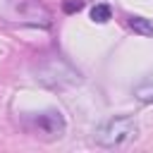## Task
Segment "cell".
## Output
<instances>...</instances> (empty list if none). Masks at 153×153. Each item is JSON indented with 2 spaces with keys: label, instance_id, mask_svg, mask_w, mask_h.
<instances>
[{
  "label": "cell",
  "instance_id": "5b68a950",
  "mask_svg": "<svg viewBox=\"0 0 153 153\" xmlns=\"http://www.w3.org/2000/svg\"><path fill=\"white\" fill-rule=\"evenodd\" d=\"M91 19H93L96 24H105V22H110V19H112V7H110L108 2H98V5H93V7H91Z\"/></svg>",
  "mask_w": 153,
  "mask_h": 153
},
{
  "label": "cell",
  "instance_id": "8992f818",
  "mask_svg": "<svg viewBox=\"0 0 153 153\" xmlns=\"http://www.w3.org/2000/svg\"><path fill=\"white\" fill-rule=\"evenodd\" d=\"M134 96H136L141 103H153V79L139 84V86L134 88Z\"/></svg>",
  "mask_w": 153,
  "mask_h": 153
},
{
  "label": "cell",
  "instance_id": "7a4b0ae2",
  "mask_svg": "<svg viewBox=\"0 0 153 153\" xmlns=\"http://www.w3.org/2000/svg\"><path fill=\"white\" fill-rule=\"evenodd\" d=\"M24 129L36 136V139H43V141H55V139H62L65 136V129H67V122H65V115L55 108L50 110H43V112H31L24 117Z\"/></svg>",
  "mask_w": 153,
  "mask_h": 153
},
{
  "label": "cell",
  "instance_id": "6da1fadb",
  "mask_svg": "<svg viewBox=\"0 0 153 153\" xmlns=\"http://www.w3.org/2000/svg\"><path fill=\"white\" fill-rule=\"evenodd\" d=\"M139 134V124L134 117H127V115H120V117H112L108 122H103L93 139L98 146L103 148H120V146H127L129 141H134Z\"/></svg>",
  "mask_w": 153,
  "mask_h": 153
},
{
  "label": "cell",
  "instance_id": "277c9868",
  "mask_svg": "<svg viewBox=\"0 0 153 153\" xmlns=\"http://www.w3.org/2000/svg\"><path fill=\"white\" fill-rule=\"evenodd\" d=\"M127 24H129V29H131L134 33H141V36H153V24H151L148 19H143V17L131 14V17H127Z\"/></svg>",
  "mask_w": 153,
  "mask_h": 153
},
{
  "label": "cell",
  "instance_id": "3957f363",
  "mask_svg": "<svg viewBox=\"0 0 153 153\" xmlns=\"http://www.w3.org/2000/svg\"><path fill=\"white\" fill-rule=\"evenodd\" d=\"M10 7H12L14 14L22 17V22H26V24L50 26V12H48L38 0H10Z\"/></svg>",
  "mask_w": 153,
  "mask_h": 153
},
{
  "label": "cell",
  "instance_id": "52a82bcc",
  "mask_svg": "<svg viewBox=\"0 0 153 153\" xmlns=\"http://www.w3.org/2000/svg\"><path fill=\"white\" fill-rule=\"evenodd\" d=\"M79 10H84V0H65L62 2V12L65 14H74Z\"/></svg>",
  "mask_w": 153,
  "mask_h": 153
}]
</instances>
